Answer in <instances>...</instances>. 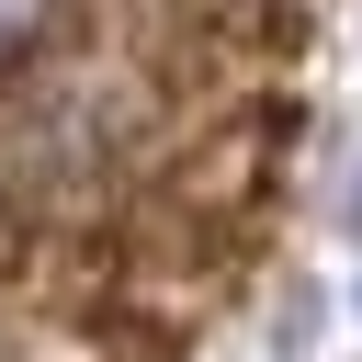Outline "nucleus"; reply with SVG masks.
<instances>
[{"mask_svg": "<svg viewBox=\"0 0 362 362\" xmlns=\"http://www.w3.org/2000/svg\"><path fill=\"white\" fill-rule=\"evenodd\" d=\"M68 90H79V124L113 147V79H102L90 45H79V0H0V136L45 147V124H57ZM23 147H11V158H23Z\"/></svg>", "mask_w": 362, "mask_h": 362, "instance_id": "obj_1", "label": "nucleus"}]
</instances>
